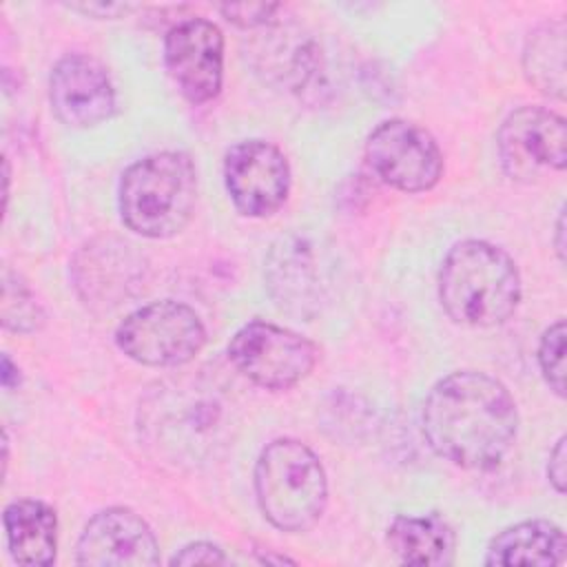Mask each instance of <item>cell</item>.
<instances>
[{"label":"cell","instance_id":"cell-18","mask_svg":"<svg viewBox=\"0 0 567 567\" xmlns=\"http://www.w3.org/2000/svg\"><path fill=\"white\" fill-rule=\"evenodd\" d=\"M565 22L551 20L536 27L523 47V73L527 82L556 100H565Z\"/></svg>","mask_w":567,"mask_h":567},{"label":"cell","instance_id":"cell-14","mask_svg":"<svg viewBox=\"0 0 567 567\" xmlns=\"http://www.w3.org/2000/svg\"><path fill=\"white\" fill-rule=\"evenodd\" d=\"M266 286L275 303L295 315L310 319L319 312L321 279L312 246L297 237H279L266 259Z\"/></svg>","mask_w":567,"mask_h":567},{"label":"cell","instance_id":"cell-17","mask_svg":"<svg viewBox=\"0 0 567 567\" xmlns=\"http://www.w3.org/2000/svg\"><path fill=\"white\" fill-rule=\"evenodd\" d=\"M565 532L556 523L534 518L501 529L487 545L485 565L554 567L565 563Z\"/></svg>","mask_w":567,"mask_h":567},{"label":"cell","instance_id":"cell-16","mask_svg":"<svg viewBox=\"0 0 567 567\" xmlns=\"http://www.w3.org/2000/svg\"><path fill=\"white\" fill-rule=\"evenodd\" d=\"M388 549L403 565L445 567L456 551V534L439 512L396 514L385 529Z\"/></svg>","mask_w":567,"mask_h":567},{"label":"cell","instance_id":"cell-5","mask_svg":"<svg viewBox=\"0 0 567 567\" xmlns=\"http://www.w3.org/2000/svg\"><path fill=\"white\" fill-rule=\"evenodd\" d=\"M206 343L199 315L175 299L151 301L128 312L115 328V346L148 368H177L193 361Z\"/></svg>","mask_w":567,"mask_h":567},{"label":"cell","instance_id":"cell-1","mask_svg":"<svg viewBox=\"0 0 567 567\" xmlns=\"http://www.w3.org/2000/svg\"><path fill=\"white\" fill-rule=\"evenodd\" d=\"M421 427L430 450L443 461L470 472H489L516 441L518 408L496 377L456 370L430 388Z\"/></svg>","mask_w":567,"mask_h":567},{"label":"cell","instance_id":"cell-12","mask_svg":"<svg viewBox=\"0 0 567 567\" xmlns=\"http://www.w3.org/2000/svg\"><path fill=\"white\" fill-rule=\"evenodd\" d=\"M49 102L62 124L91 128L113 117L115 89L102 62L86 53H69L51 69Z\"/></svg>","mask_w":567,"mask_h":567},{"label":"cell","instance_id":"cell-6","mask_svg":"<svg viewBox=\"0 0 567 567\" xmlns=\"http://www.w3.org/2000/svg\"><path fill=\"white\" fill-rule=\"evenodd\" d=\"M230 365L252 385L281 392L299 385L317 365L319 350L303 334L252 319L244 323L226 348Z\"/></svg>","mask_w":567,"mask_h":567},{"label":"cell","instance_id":"cell-7","mask_svg":"<svg viewBox=\"0 0 567 567\" xmlns=\"http://www.w3.org/2000/svg\"><path fill=\"white\" fill-rule=\"evenodd\" d=\"M365 162L374 177L401 193L432 190L445 168L432 133L401 117L383 120L370 131Z\"/></svg>","mask_w":567,"mask_h":567},{"label":"cell","instance_id":"cell-2","mask_svg":"<svg viewBox=\"0 0 567 567\" xmlns=\"http://www.w3.org/2000/svg\"><path fill=\"white\" fill-rule=\"evenodd\" d=\"M436 284L445 315L470 328L505 323L523 297L516 261L501 246L485 239L454 244L441 261Z\"/></svg>","mask_w":567,"mask_h":567},{"label":"cell","instance_id":"cell-25","mask_svg":"<svg viewBox=\"0 0 567 567\" xmlns=\"http://www.w3.org/2000/svg\"><path fill=\"white\" fill-rule=\"evenodd\" d=\"M0 381L4 390H13L20 385L22 377H20V368L9 359V354H2V372H0Z\"/></svg>","mask_w":567,"mask_h":567},{"label":"cell","instance_id":"cell-22","mask_svg":"<svg viewBox=\"0 0 567 567\" xmlns=\"http://www.w3.org/2000/svg\"><path fill=\"white\" fill-rule=\"evenodd\" d=\"M171 565H226L228 558L224 549L208 540H195L184 545L171 560Z\"/></svg>","mask_w":567,"mask_h":567},{"label":"cell","instance_id":"cell-26","mask_svg":"<svg viewBox=\"0 0 567 567\" xmlns=\"http://www.w3.org/2000/svg\"><path fill=\"white\" fill-rule=\"evenodd\" d=\"M554 248L558 255V261H565V208L558 210L556 226H554Z\"/></svg>","mask_w":567,"mask_h":567},{"label":"cell","instance_id":"cell-11","mask_svg":"<svg viewBox=\"0 0 567 567\" xmlns=\"http://www.w3.org/2000/svg\"><path fill=\"white\" fill-rule=\"evenodd\" d=\"M75 560L89 567H153L159 565V545L135 509L113 505L89 518L78 538Z\"/></svg>","mask_w":567,"mask_h":567},{"label":"cell","instance_id":"cell-15","mask_svg":"<svg viewBox=\"0 0 567 567\" xmlns=\"http://www.w3.org/2000/svg\"><path fill=\"white\" fill-rule=\"evenodd\" d=\"M7 549L18 565L49 567L58 554V514L40 498L11 501L2 512Z\"/></svg>","mask_w":567,"mask_h":567},{"label":"cell","instance_id":"cell-23","mask_svg":"<svg viewBox=\"0 0 567 567\" xmlns=\"http://www.w3.org/2000/svg\"><path fill=\"white\" fill-rule=\"evenodd\" d=\"M567 476V439L560 436L547 458V481L556 489V494H565Z\"/></svg>","mask_w":567,"mask_h":567},{"label":"cell","instance_id":"cell-20","mask_svg":"<svg viewBox=\"0 0 567 567\" xmlns=\"http://www.w3.org/2000/svg\"><path fill=\"white\" fill-rule=\"evenodd\" d=\"M565 337H567L565 319L554 321L540 334L538 354H536L545 383L560 399L565 396Z\"/></svg>","mask_w":567,"mask_h":567},{"label":"cell","instance_id":"cell-4","mask_svg":"<svg viewBox=\"0 0 567 567\" xmlns=\"http://www.w3.org/2000/svg\"><path fill=\"white\" fill-rule=\"evenodd\" d=\"M255 496L264 518L288 534L308 532L328 505L321 458L299 439L270 441L255 463Z\"/></svg>","mask_w":567,"mask_h":567},{"label":"cell","instance_id":"cell-24","mask_svg":"<svg viewBox=\"0 0 567 567\" xmlns=\"http://www.w3.org/2000/svg\"><path fill=\"white\" fill-rule=\"evenodd\" d=\"M69 7L73 11H82L95 18H120L135 9L133 4H126V2H86V4H69Z\"/></svg>","mask_w":567,"mask_h":567},{"label":"cell","instance_id":"cell-10","mask_svg":"<svg viewBox=\"0 0 567 567\" xmlns=\"http://www.w3.org/2000/svg\"><path fill=\"white\" fill-rule=\"evenodd\" d=\"M164 66L193 106L208 104L224 84V35L206 18H186L164 35Z\"/></svg>","mask_w":567,"mask_h":567},{"label":"cell","instance_id":"cell-19","mask_svg":"<svg viewBox=\"0 0 567 567\" xmlns=\"http://www.w3.org/2000/svg\"><path fill=\"white\" fill-rule=\"evenodd\" d=\"M0 321L4 330L18 334L38 332L47 323V312L24 281V277L9 266L2 268V301H0Z\"/></svg>","mask_w":567,"mask_h":567},{"label":"cell","instance_id":"cell-21","mask_svg":"<svg viewBox=\"0 0 567 567\" xmlns=\"http://www.w3.org/2000/svg\"><path fill=\"white\" fill-rule=\"evenodd\" d=\"M281 9V4L272 2H239V4H221V16L239 27V29H259L272 24L277 18L275 13Z\"/></svg>","mask_w":567,"mask_h":567},{"label":"cell","instance_id":"cell-13","mask_svg":"<svg viewBox=\"0 0 567 567\" xmlns=\"http://www.w3.org/2000/svg\"><path fill=\"white\" fill-rule=\"evenodd\" d=\"M144 259L131 244L97 239L78 250L71 264L73 286L91 308H117L144 286Z\"/></svg>","mask_w":567,"mask_h":567},{"label":"cell","instance_id":"cell-8","mask_svg":"<svg viewBox=\"0 0 567 567\" xmlns=\"http://www.w3.org/2000/svg\"><path fill=\"white\" fill-rule=\"evenodd\" d=\"M496 151L505 175L514 182L532 184L547 171H565V117L545 106H520L498 126Z\"/></svg>","mask_w":567,"mask_h":567},{"label":"cell","instance_id":"cell-9","mask_svg":"<svg viewBox=\"0 0 567 567\" xmlns=\"http://www.w3.org/2000/svg\"><path fill=\"white\" fill-rule=\"evenodd\" d=\"M221 171L226 193L244 217H270L290 195V164L272 142L244 140L233 144L224 155Z\"/></svg>","mask_w":567,"mask_h":567},{"label":"cell","instance_id":"cell-3","mask_svg":"<svg viewBox=\"0 0 567 567\" xmlns=\"http://www.w3.org/2000/svg\"><path fill=\"white\" fill-rule=\"evenodd\" d=\"M197 204V168L184 151H157L135 159L120 177L122 224L146 239L182 233Z\"/></svg>","mask_w":567,"mask_h":567}]
</instances>
